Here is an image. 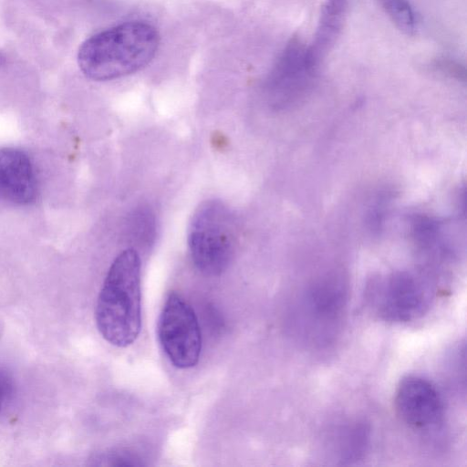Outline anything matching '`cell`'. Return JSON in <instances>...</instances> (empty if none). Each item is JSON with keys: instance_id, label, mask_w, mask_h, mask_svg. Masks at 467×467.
Wrapping results in <instances>:
<instances>
[{"instance_id": "obj_14", "label": "cell", "mask_w": 467, "mask_h": 467, "mask_svg": "<svg viewBox=\"0 0 467 467\" xmlns=\"http://www.w3.org/2000/svg\"><path fill=\"white\" fill-rule=\"evenodd\" d=\"M393 201L391 192H379L372 200L366 213V224L373 234H379L384 227Z\"/></svg>"}, {"instance_id": "obj_17", "label": "cell", "mask_w": 467, "mask_h": 467, "mask_svg": "<svg viewBox=\"0 0 467 467\" xmlns=\"http://www.w3.org/2000/svg\"><path fill=\"white\" fill-rule=\"evenodd\" d=\"M5 57L2 52H0V67H2L5 64Z\"/></svg>"}, {"instance_id": "obj_16", "label": "cell", "mask_w": 467, "mask_h": 467, "mask_svg": "<svg viewBox=\"0 0 467 467\" xmlns=\"http://www.w3.org/2000/svg\"><path fill=\"white\" fill-rule=\"evenodd\" d=\"M11 395V386L6 377L0 371V419Z\"/></svg>"}, {"instance_id": "obj_5", "label": "cell", "mask_w": 467, "mask_h": 467, "mask_svg": "<svg viewBox=\"0 0 467 467\" xmlns=\"http://www.w3.org/2000/svg\"><path fill=\"white\" fill-rule=\"evenodd\" d=\"M373 311L383 320L408 323L422 317L433 298L431 285L409 271H395L374 279L367 291Z\"/></svg>"}, {"instance_id": "obj_15", "label": "cell", "mask_w": 467, "mask_h": 467, "mask_svg": "<svg viewBox=\"0 0 467 467\" xmlns=\"http://www.w3.org/2000/svg\"><path fill=\"white\" fill-rule=\"evenodd\" d=\"M436 67L443 73L449 74L458 79H465V70L460 64L450 59L437 61Z\"/></svg>"}, {"instance_id": "obj_6", "label": "cell", "mask_w": 467, "mask_h": 467, "mask_svg": "<svg viewBox=\"0 0 467 467\" xmlns=\"http://www.w3.org/2000/svg\"><path fill=\"white\" fill-rule=\"evenodd\" d=\"M318 67L308 46L296 37L292 38L265 80V92L270 106L285 109L297 105L311 90Z\"/></svg>"}, {"instance_id": "obj_12", "label": "cell", "mask_w": 467, "mask_h": 467, "mask_svg": "<svg viewBox=\"0 0 467 467\" xmlns=\"http://www.w3.org/2000/svg\"><path fill=\"white\" fill-rule=\"evenodd\" d=\"M346 0H327L323 7L315 38L308 46L315 61L320 65L322 59L337 40L344 23Z\"/></svg>"}, {"instance_id": "obj_1", "label": "cell", "mask_w": 467, "mask_h": 467, "mask_svg": "<svg viewBox=\"0 0 467 467\" xmlns=\"http://www.w3.org/2000/svg\"><path fill=\"white\" fill-rule=\"evenodd\" d=\"M159 45L154 26L141 20L126 21L87 38L79 47L78 64L89 79H116L145 67Z\"/></svg>"}, {"instance_id": "obj_10", "label": "cell", "mask_w": 467, "mask_h": 467, "mask_svg": "<svg viewBox=\"0 0 467 467\" xmlns=\"http://www.w3.org/2000/svg\"><path fill=\"white\" fill-rule=\"evenodd\" d=\"M442 223L436 217L416 213L410 215L408 232L418 252L432 263L451 259V246L445 237Z\"/></svg>"}, {"instance_id": "obj_13", "label": "cell", "mask_w": 467, "mask_h": 467, "mask_svg": "<svg viewBox=\"0 0 467 467\" xmlns=\"http://www.w3.org/2000/svg\"><path fill=\"white\" fill-rule=\"evenodd\" d=\"M378 1L399 29L408 35L415 32L417 20L409 0Z\"/></svg>"}, {"instance_id": "obj_4", "label": "cell", "mask_w": 467, "mask_h": 467, "mask_svg": "<svg viewBox=\"0 0 467 467\" xmlns=\"http://www.w3.org/2000/svg\"><path fill=\"white\" fill-rule=\"evenodd\" d=\"M237 242L234 213L219 200H208L194 212L188 229V246L195 267L210 276L229 266Z\"/></svg>"}, {"instance_id": "obj_7", "label": "cell", "mask_w": 467, "mask_h": 467, "mask_svg": "<svg viewBox=\"0 0 467 467\" xmlns=\"http://www.w3.org/2000/svg\"><path fill=\"white\" fill-rule=\"evenodd\" d=\"M160 345L171 362L181 369L197 365L202 352V333L192 306L178 293H170L157 324Z\"/></svg>"}, {"instance_id": "obj_9", "label": "cell", "mask_w": 467, "mask_h": 467, "mask_svg": "<svg viewBox=\"0 0 467 467\" xmlns=\"http://www.w3.org/2000/svg\"><path fill=\"white\" fill-rule=\"evenodd\" d=\"M37 178L31 159L14 148L0 149V200L26 205L37 195Z\"/></svg>"}, {"instance_id": "obj_8", "label": "cell", "mask_w": 467, "mask_h": 467, "mask_svg": "<svg viewBox=\"0 0 467 467\" xmlns=\"http://www.w3.org/2000/svg\"><path fill=\"white\" fill-rule=\"evenodd\" d=\"M394 404L397 414L410 428L431 431L444 418V403L436 386L420 376H407L397 386Z\"/></svg>"}, {"instance_id": "obj_3", "label": "cell", "mask_w": 467, "mask_h": 467, "mask_svg": "<svg viewBox=\"0 0 467 467\" xmlns=\"http://www.w3.org/2000/svg\"><path fill=\"white\" fill-rule=\"evenodd\" d=\"M348 303V284L338 272L311 281L296 297V333L306 344L325 347L337 336Z\"/></svg>"}, {"instance_id": "obj_11", "label": "cell", "mask_w": 467, "mask_h": 467, "mask_svg": "<svg viewBox=\"0 0 467 467\" xmlns=\"http://www.w3.org/2000/svg\"><path fill=\"white\" fill-rule=\"evenodd\" d=\"M370 426L363 420H352L337 427L332 439L333 453L343 464L363 459L370 443Z\"/></svg>"}, {"instance_id": "obj_2", "label": "cell", "mask_w": 467, "mask_h": 467, "mask_svg": "<svg viewBox=\"0 0 467 467\" xmlns=\"http://www.w3.org/2000/svg\"><path fill=\"white\" fill-rule=\"evenodd\" d=\"M140 268L136 250L122 251L112 262L97 299L98 330L115 347L131 345L141 329Z\"/></svg>"}]
</instances>
